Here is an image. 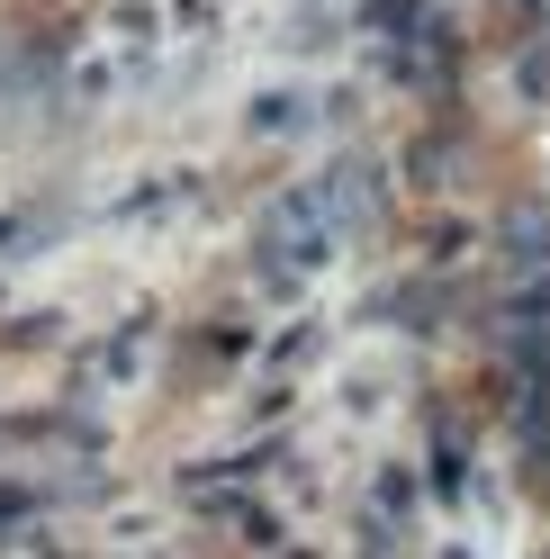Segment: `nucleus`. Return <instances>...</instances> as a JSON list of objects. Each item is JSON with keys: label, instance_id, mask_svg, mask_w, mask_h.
Returning <instances> with one entry per match:
<instances>
[{"label": "nucleus", "instance_id": "obj_1", "mask_svg": "<svg viewBox=\"0 0 550 559\" xmlns=\"http://www.w3.org/2000/svg\"><path fill=\"white\" fill-rule=\"evenodd\" d=\"M343 181H307V190H289L280 207H271V226H262V271L280 280V289H298L307 271H325V253H334V235H343Z\"/></svg>", "mask_w": 550, "mask_h": 559}]
</instances>
